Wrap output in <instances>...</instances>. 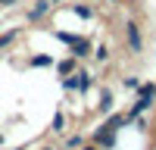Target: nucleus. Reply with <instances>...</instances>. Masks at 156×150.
<instances>
[{
    "label": "nucleus",
    "mask_w": 156,
    "mask_h": 150,
    "mask_svg": "<svg viewBox=\"0 0 156 150\" xmlns=\"http://www.w3.org/2000/svg\"><path fill=\"white\" fill-rule=\"evenodd\" d=\"M156 106V81H140L137 84V100L131 103V109H128V116H144V112H150Z\"/></svg>",
    "instance_id": "f257e3e1"
},
{
    "label": "nucleus",
    "mask_w": 156,
    "mask_h": 150,
    "mask_svg": "<svg viewBox=\"0 0 156 150\" xmlns=\"http://www.w3.org/2000/svg\"><path fill=\"white\" fill-rule=\"evenodd\" d=\"M87 141H94L100 150H112L115 144H119V131H112V128H106V122H100V128L90 131Z\"/></svg>",
    "instance_id": "f03ea898"
},
{
    "label": "nucleus",
    "mask_w": 156,
    "mask_h": 150,
    "mask_svg": "<svg viewBox=\"0 0 156 150\" xmlns=\"http://www.w3.org/2000/svg\"><path fill=\"white\" fill-rule=\"evenodd\" d=\"M125 41H128V50H131V53H140V50H144V41H140L137 22H128V25H125Z\"/></svg>",
    "instance_id": "7ed1b4c3"
},
{
    "label": "nucleus",
    "mask_w": 156,
    "mask_h": 150,
    "mask_svg": "<svg viewBox=\"0 0 156 150\" xmlns=\"http://www.w3.org/2000/svg\"><path fill=\"white\" fill-rule=\"evenodd\" d=\"M69 50H72V56H75V59H87L94 47H90V41H87V38H78V34H72Z\"/></svg>",
    "instance_id": "20e7f679"
},
{
    "label": "nucleus",
    "mask_w": 156,
    "mask_h": 150,
    "mask_svg": "<svg viewBox=\"0 0 156 150\" xmlns=\"http://www.w3.org/2000/svg\"><path fill=\"white\" fill-rule=\"evenodd\" d=\"M128 125H131V116H128V112H109L106 116V128H112V131H122Z\"/></svg>",
    "instance_id": "39448f33"
},
{
    "label": "nucleus",
    "mask_w": 156,
    "mask_h": 150,
    "mask_svg": "<svg viewBox=\"0 0 156 150\" xmlns=\"http://www.w3.org/2000/svg\"><path fill=\"white\" fill-rule=\"evenodd\" d=\"M75 75H78V94H84V91H90L97 84L94 72H87V69H75Z\"/></svg>",
    "instance_id": "423d86ee"
},
{
    "label": "nucleus",
    "mask_w": 156,
    "mask_h": 150,
    "mask_svg": "<svg viewBox=\"0 0 156 150\" xmlns=\"http://www.w3.org/2000/svg\"><path fill=\"white\" fill-rule=\"evenodd\" d=\"M100 112H103V116H109V112H112V106H115V97H112V91H109V88H100Z\"/></svg>",
    "instance_id": "0eeeda50"
},
{
    "label": "nucleus",
    "mask_w": 156,
    "mask_h": 150,
    "mask_svg": "<svg viewBox=\"0 0 156 150\" xmlns=\"http://www.w3.org/2000/svg\"><path fill=\"white\" fill-rule=\"evenodd\" d=\"M44 12H50V3H47V0H37V3H34L28 12H25V19H28V22H37Z\"/></svg>",
    "instance_id": "6e6552de"
},
{
    "label": "nucleus",
    "mask_w": 156,
    "mask_h": 150,
    "mask_svg": "<svg viewBox=\"0 0 156 150\" xmlns=\"http://www.w3.org/2000/svg\"><path fill=\"white\" fill-rule=\"evenodd\" d=\"M53 66H56V72L62 75V78H66V75H72V72L78 69V59H75V56H66V59H59V62H53Z\"/></svg>",
    "instance_id": "1a4fd4ad"
},
{
    "label": "nucleus",
    "mask_w": 156,
    "mask_h": 150,
    "mask_svg": "<svg viewBox=\"0 0 156 150\" xmlns=\"http://www.w3.org/2000/svg\"><path fill=\"white\" fill-rule=\"evenodd\" d=\"M84 141H87V134H81V131H72V134H66V147H69V150H78Z\"/></svg>",
    "instance_id": "9d476101"
},
{
    "label": "nucleus",
    "mask_w": 156,
    "mask_h": 150,
    "mask_svg": "<svg viewBox=\"0 0 156 150\" xmlns=\"http://www.w3.org/2000/svg\"><path fill=\"white\" fill-rule=\"evenodd\" d=\"M50 131H53V134H66V112H56V116H53Z\"/></svg>",
    "instance_id": "9b49d317"
},
{
    "label": "nucleus",
    "mask_w": 156,
    "mask_h": 150,
    "mask_svg": "<svg viewBox=\"0 0 156 150\" xmlns=\"http://www.w3.org/2000/svg\"><path fill=\"white\" fill-rule=\"evenodd\" d=\"M28 66H34V69H44V66H53V56H47V53H34V56L28 59Z\"/></svg>",
    "instance_id": "f8f14e48"
},
{
    "label": "nucleus",
    "mask_w": 156,
    "mask_h": 150,
    "mask_svg": "<svg viewBox=\"0 0 156 150\" xmlns=\"http://www.w3.org/2000/svg\"><path fill=\"white\" fill-rule=\"evenodd\" d=\"M16 38H19V28H9L6 34H0V50H6L12 41H16Z\"/></svg>",
    "instance_id": "ddd939ff"
},
{
    "label": "nucleus",
    "mask_w": 156,
    "mask_h": 150,
    "mask_svg": "<svg viewBox=\"0 0 156 150\" xmlns=\"http://www.w3.org/2000/svg\"><path fill=\"white\" fill-rule=\"evenodd\" d=\"M90 56H94L97 62H109V47H103V44H100V47L90 50Z\"/></svg>",
    "instance_id": "4468645a"
},
{
    "label": "nucleus",
    "mask_w": 156,
    "mask_h": 150,
    "mask_svg": "<svg viewBox=\"0 0 156 150\" xmlns=\"http://www.w3.org/2000/svg\"><path fill=\"white\" fill-rule=\"evenodd\" d=\"M62 88H66V91H75L78 94V75L72 72V75H66V78H62Z\"/></svg>",
    "instance_id": "2eb2a0df"
},
{
    "label": "nucleus",
    "mask_w": 156,
    "mask_h": 150,
    "mask_svg": "<svg viewBox=\"0 0 156 150\" xmlns=\"http://www.w3.org/2000/svg\"><path fill=\"white\" fill-rule=\"evenodd\" d=\"M75 16H81V19H90V16H94V9H90V6H84V3H75Z\"/></svg>",
    "instance_id": "dca6fc26"
},
{
    "label": "nucleus",
    "mask_w": 156,
    "mask_h": 150,
    "mask_svg": "<svg viewBox=\"0 0 156 150\" xmlns=\"http://www.w3.org/2000/svg\"><path fill=\"white\" fill-rule=\"evenodd\" d=\"M122 84L128 88V91H137V84H140V78H137V75H128V78H122Z\"/></svg>",
    "instance_id": "f3484780"
},
{
    "label": "nucleus",
    "mask_w": 156,
    "mask_h": 150,
    "mask_svg": "<svg viewBox=\"0 0 156 150\" xmlns=\"http://www.w3.org/2000/svg\"><path fill=\"white\" fill-rule=\"evenodd\" d=\"M56 41H62V44L69 47V41H72V34H69V31H56Z\"/></svg>",
    "instance_id": "a211bd4d"
},
{
    "label": "nucleus",
    "mask_w": 156,
    "mask_h": 150,
    "mask_svg": "<svg viewBox=\"0 0 156 150\" xmlns=\"http://www.w3.org/2000/svg\"><path fill=\"white\" fill-rule=\"evenodd\" d=\"M78 150H100V147H97L94 141H84V144H81V147H78Z\"/></svg>",
    "instance_id": "6ab92c4d"
},
{
    "label": "nucleus",
    "mask_w": 156,
    "mask_h": 150,
    "mask_svg": "<svg viewBox=\"0 0 156 150\" xmlns=\"http://www.w3.org/2000/svg\"><path fill=\"white\" fill-rule=\"evenodd\" d=\"M12 3H19V0H0V6H12Z\"/></svg>",
    "instance_id": "aec40b11"
},
{
    "label": "nucleus",
    "mask_w": 156,
    "mask_h": 150,
    "mask_svg": "<svg viewBox=\"0 0 156 150\" xmlns=\"http://www.w3.org/2000/svg\"><path fill=\"white\" fill-rule=\"evenodd\" d=\"M3 141H6V134H3V131H0V147H3Z\"/></svg>",
    "instance_id": "412c9836"
},
{
    "label": "nucleus",
    "mask_w": 156,
    "mask_h": 150,
    "mask_svg": "<svg viewBox=\"0 0 156 150\" xmlns=\"http://www.w3.org/2000/svg\"><path fill=\"white\" fill-rule=\"evenodd\" d=\"M41 150H53V147H41Z\"/></svg>",
    "instance_id": "4be33fe9"
},
{
    "label": "nucleus",
    "mask_w": 156,
    "mask_h": 150,
    "mask_svg": "<svg viewBox=\"0 0 156 150\" xmlns=\"http://www.w3.org/2000/svg\"><path fill=\"white\" fill-rule=\"evenodd\" d=\"M59 150H69V147H59Z\"/></svg>",
    "instance_id": "5701e85b"
},
{
    "label": "nucleus",
    "mask_w": 156,
    "mask_h": 150,
    "mask_svg": "<svg viewBox=\"0 0 156 150\" xmlns=\"http://www.w3.org/2000/svg\"><path fill=\"white\" fill-rule=\"evenodd\" d=\"M16 150H22V147H16Z\"/></svg>",
    "instance_id": "b1692460"
}]
</instances>
